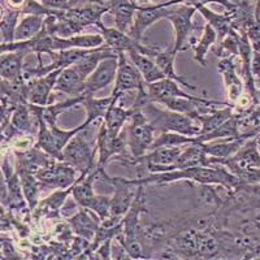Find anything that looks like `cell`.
Here are the masks:
<instances>
[{
	"mask_svg": "<svg viewBox=\"0 0 260 260\" xmlns=\"http://www.w3.org/2000/svg\"><path fill=\"white\" fill-rule=\"evenodd\" d=\"M176 181H192L201 185H219L231 194H236L247 185L240 178L228 171L221 164H212L207 167H191V168L173 169L161 173H150L148 176H139L137 178H125V182L132 186H146V185H162Z\"/></svg>",
	"mask_w": 260,
	"mask_h": 260,
	"instance_id": "cell-1",
	"label": "cell"
},
{
	"mask_svg": "<svg viewBox=\"0 0 260 260\" xmlns=\"http://www.w3.org/2000/svg\"><path fill=\"white\" fill-rule=\"evenodd\" d=\"M142 111L150 124L155 127L157 134L162 132H173L190 137L201 134V124L198 120L190 116L171 110H160L155 106L154 102L146 104Z\"/></svg>",
	"mask_w": 260,
	"mask_h": 260,
	"instance_id": "cell-2",
	"label": "cell"
},
{
	"mask_svg": "<svg viewBox=\"0 0 260 260\" xmlns=\"http://www.w3.org/2000/svg\"><path fill=\"white\" fill-rule=\"evenodd\" d=\"M129 121V125L125 130L126 146L129 148L130 157L138 159L150 151L157 133L155 127L146 118L142 110H134Z\"/></svg>",
	"mask_w": 260,
	"mask_h": 260,
	"instance_id": "cell-3",
	"label": "cell"
},
{
	"mask_svg": "<svg viewBox=\"0 0 260 260\" xmlns=\"http://www.w3.org/2000/svg\"><path fill=\"white\" fill-rule=\"evenodd\" d=\"M198 12L197 8L189 4H177L172 7L171 13L167 20L169 21L175 30V41H173V50L175 52H181L189 48L190 36H191L194 25H192V17Z\"/></svg>",
	"mask_w": 260,
	"mask_h": 260,
	"instance_id": "cell-4",
	"label": "cell"
},
{
	"mask_svg": "<svg viewBox=\"0 0 260 260\" xmlns=\"http://www.w3.org/2000/svg\"><path fill=\"white\" fill-rule=\"evenodd\" d=\"M98 148H92L81 133L76 134L62 150V161L68 162L77 169L78 173H90L96 167L94 161Z\"/></svg>",
	"mask_w": 260,
	"mask_h": 260,
	"instance_id": "cell-5",
	"label": "cell"
},
{
	"mask_svg": "<svg viewBox=\"0 0 260 260\" xmlns=\"http://www.w3.org/2000/svg\"><path fill=\"white\" fill-rule=\"evenodd\" d=\"M185 3V0H168L167 3L152 4V6H139L134 17L133 26L130 29L129 36L136 41L142 42L145 31L157 21L167 18L171 13L172 7Z\"/></svg>",
	"mask_w": 260,
	"mask_h": 260,
	"instance_id": "cell-6",
	"label": "cell"
},
{
	"mask_svg": "<svg viewBox=\"0 0 260 260\" xmlns=\"http://www.w3.org/2000/svg\"><path fill=\"white\" fill-rule=\"evenodd\" d=\"M77 169L62 160L52 159L36 176L42 186L51 189H68L77 181Z\"/></svg>",
	"mask_w": 260,
	"mask_h": 260,
	"instance_id": "cell-7",
	"label": "cell"
},
{
	"mask_svg": "<svg viewBox=\"0 0 260 260\" xmlns=\"http://www.w3.org/2000/svg\"><path fill=\"white\" fill-rule=\"evenodd\" d=\"M98 29L101 30V34L104 38V45H107L110 48H112L116 53H127L129 51H138L141 53H145L147 56H152L157 48L147 47L142 45V42L136 41L134 38L127 34V32L118 30L117 27H108L103 25V22L98 25Z\"/></svg>",
	"mask_w": 260,
	"mask_h": 260,
	"instance_id": "cell-8",
	"label": "cell"
},
{
	"mask_svg": "<svg viewBox=\"0 0 260 260\" xmlns=\"http://www.w3.org/2000/svg\"><path fill=\"white\" fill-rule=\"evenodd\" d=\"M125 147L126 146V137L125 132L118 137H111L107 132V127L104 125L103 120L99 126V132L96 136V148H98V161L96 168L101 171H106L107 164L111 161V159L115 156L124 155Z\"/></svg>",
	"mask_w": 260,
	"mask_h": 260,
	"instance_id": "cell-9",
	"label": "cell"
},
{
	"mask_svg": "<svg viewBox=\"0 0 260 260\" xmlns=\"http://www.w3.org/2000/svg\"><path fill=\"white\" fill-rule=\"evenodd\" d=\"M145 85L142 74L138 71L133 61L129 59L127 53H118V69L115 80V87L112 95L117 99L130 90H138Z\"/></svg>",
	"mask_w": 260,
	"mask_h": 260,
	"instance_id": "cell-10",
	"label": "cell"
},
{
	"mask_svg": "<svg viewBox=\"0 0 260 260\" xmlns=\"http://www.w3.org/2000/svg\"><path fill=\"white\" fill-rule=\"evenodd\" d=\"M62 69H57L38 78L27 81V101L37 106H47L52 103V91H55L57 78Z\"/></svg>",
	"mask_w": 260,
	"mask_h": 260,
	"instance_id": "cell-11",
	"label": "cell"
},
{
	"mask_svg": "<svg viewBox=\"0 0 260 260\" xmlns=\"http://www.w3.org/2000/svg\"><path fill=\"white\" fill-rule=\"evenodd\" d=\"M106 13H110V9L107 6L87 3L65 9L64 17L68 18L72 24L76 25L82 31L85 27L90 26V25L98 26L102 22L103 15Z\"/></svg>",
	"mask_w": 260,
	"mask_h": 260,
	"instance_id": "cell-12",
	"label": "cell"
},
{
	"mask_svg": "<svg viewBox=\"0 0 260 260\" xmlns=\"http://www.w3.org/2000/svg\"><path fill=\"white\" fill-rule=\"evenodd\" d=\"M118 69V55L113 57H107L99 62L95 71L86 80L85 95H94L104 87L110 86L116 80Z\"/></svg>",
	"mask_w": 260,
	"mask_h": 260,
	"instance_id": "cell-13",
	"label": "cell"
},
{
	"mask_svg": "<svg viewBox=\"0 0 260 260\" xmlns=\"http://www.w3.org/2000/svg\"><path fill=\"white\" fill-rule=\"evenodd\" d=\"M67 222L72 226L73 234L82 237L89 242L94 240L98 229L102 225L101 217L94 211L83 207H81V210L77 213H74L73 216L68 217Z\"/></svg>",
	"mask_w": 260,
	"mask_h": 260,
	"instance_id": "cell-14",
	"label": "cell"
},
{
	"mask_svg": "<svg viewBox=\"0 0 260 260\" xmlns=\"http://www.w3.org/2000/svg\"><path fill=\"white\" fill-rule=\"evenodd\" d=\"M234 59H236L234 56L225 57V59L220 60L219 65H217V71H219V73L222 76V80H224L228 101L231 102L232 104L236 103L243 92V82L240 76H238V73H237Z\"/></svg>",
	"mask_w": 260,
	"mask_h": 260,
	"instance_id": "cell-15",
	"label": "cell"
},
{
	"mask_svg": "<svg viewBox=\"0 0 260 260\" xmlns=\"http://www.w3.org/2000/svg\"><path fill=\"white\" fill-rule=\"evenodd\" d=\"M106 6L108 7L110 13L113 16L115 27L129 34L130 29L133 26L137 9L139 8L138 4L132 0H110Z\"/></svg>",
	"mask_w": 260,
	"mask_h": 260,
	"instance_id": "cell-16",
	"label": "cell"
},
{
	"mask_svg": "<svg viewBox=\"0 0 260 260\" xmlns=\"http://www.w3.org/2000/svg\"><path fill=\"white\" fill-rule=\"evenodd\" d=\"M30 53L27 50L4 52L0 55V76L2 80L12 81L18 80L24 76V60Z\"/></svg>",
	"mask_w": 260,
	"mask_h": 260,
	"instance_id": "cell-17",
	"label": "cell"
},
{
	"mask_svg": "<svg viewBox=\"0 0 260 260\" xmlns=\"http://www.w3.org/2000/svg\"><path fill=\"white\" fill-rule=\"evenodd\" d=\"M177 56V52H175L173 50V46L166 48V50H160L157 48L154 52V55L151 56V59H154V61L156 62V65L160 68V71L164 73L167 78H171V80L176 81L180 85H182L183 87H187L190 90H198V87L191 83L187 82L183 77H181L180 74L176 72L175 68V59Z\"/></svg>",
	"mask_w": 260,
	"mask_h": 260,
	"instance_id": "cell-18",
	"label": "cell"
},
{
	"mask_svg": "<svg viewBox=\"0 0 260 260\" xmlns=\"http://www.w3.org/2000/svg\"><path fill=\"white\" fill-rule=\"evenodd\" d=\"M76 183V182H74ZM74 185H72L68 189H56L52 194L48 195L47 198L39 201L38 206L36 208V215L45 216L47 219H56L61 216V208L64 206L65 201L73 191Z\"/></svg>",
	"mask_w": 260,
	"mask_h": 260,
	"instance_id": "cell-19",
	"label": "cell"
},
{
	"mask_svg": "<svg viewBox=\"0 0 260 260\" xmlns=\"http://www.w3.org/2000/svg\"><path fill=\"white\" fill-rule=\"evenodd\" d=\"M115 102H118V99L112 94L106 98H94V95H86L81 103L86 111V120L83 121V125L89 127L96 120H103L104 116L107 115V111L110 110V107Z\"/></svg>",
	"mask_w": 260,
	"mask_h": 260,
	"instance_id": "cell-20",
	"label": "cell"
},
{
	"mask_svg": "<svg viewBox=\"0 0 260 260\" xmlns=\"http://www.w3.org/2000/svg\"><path fill=\"white\" fill-rule=\"evenodd\" d=\"M85 82L86 81L71 65L68 68L62 69L61 73H60L56 86H55V91L67 94L71 98L82 96V95H85Z\"/></svg>",
	"mask_w": 260,
	"mask_h": 260,
	"instance_id": "cell-21",
	"label": "cell"
},
{
	"mask_svg": "<svg viewBox=\"0 0 260 260\" xmlns=\"http://www.w3.org/2000/svg\"><path fill=\"white\" fill-rule=\"evenodd\" d=\"M127 56H129V59L132 60L133 64L138 68V71L141 72L146 85L157 82V81L167 78L166 76H164V73L160 71V68L156 65V62L154 61V59H151L150 56H147L145 53H141L138 52V51H129V52H127Z\"/></svg>",
	"mask_w": 260,
	"mask_h": 260,
	"instance_id": "cell-22",
	"label": "cell"
},
{
	"mask_svg": "<svg viewBox=\"0 0 260 260\" xmlns=\"http://www.w3.org/2000/svg\"><path fill=\"white\" fill-rule=\"evenodd\" d=\"M207 166H210V161H208V155L204 151L203 143H190L182 147V151L175 164V169Z\"/></svg>",
	"mask_w": 260,
	"mask_h": 260,
	"instance_id": "cell-23",
	"label": "cell"
},
{
	"mask_svg": "<svg viewBox=\"0 0 260 260\" xmlns=\"http://www.w3.org/2000/svg\"><path fill=\"white\" fill-rule=\"evenodd\" d=\"M148 95H150L151 101L154 103H159L160 101L166 99V98H175V96H185L191 98V94L183 91L180 87V83L176 81L171 80V78H164L157 82L148 83L146 85Z\"/></svg>",
	"mask_w": 260,
	"mask_h": 260,
	"instance_id": "cell-24",
	"label": "cell"
},
{
	"mask_svg": "<svg viewBox=\"0 0 260 260\" xmlns=\"http://www.w3.org/2000/svg\"><path fill=\"white\" fill-rule=\"evenodd\" d=\"M134 110L130 107L127 110L118 106L117 102L112 103L110 110L107 111V115L104 116L103 122L107 127V132L111 137H118L122 133L125 124L130 120L133 115Z\"/></svg>",
	"mask_w": 260,
	"mask_h": 260,
	"instance_id": "cell-25",
	"label": "cell"
},
{
	"mask_svg": "<svg viewBox=\"0 0 260 260\" xmlns=\"http://www.w3.org/2000/svg\"><path fill=\"white\" fill-rule=\"evenodd\" d=\"M250 138H236V139H219V142L211 141L203 143L204 151L212 159H228L233 156L237 151L243 146V143Z\"/></svg>",
	"mask_w": 260,
	"mask_h": 260,
	"instance_id": "cell-26",
	"label": "cell"
},
{
	"mask_svg": "<svg viewBox=\"0 0 260 260\" xmlns=\"http://www.w3.org/2000/svg\"><path fill=\"white\" fill-rule=\"evenodd\" d=\"M197 11L203 16L206 22L215 30L219 42L222 41L233 30V27H232V15L229 12L216 13L213 12L212 9L208 8L207 6L199 7Z\"/></svg>",
	"mask_w": 260,
	"mask_h": 260,
	"instance_id": "cell-27",
	"label": "cell"
},
{
	"mask_svg": "<svg viewBox=\"0 0 260 260\" xmlns=\"http://www.w3.org/2000/svg\"><path fill=\"white\" fill-rule=\"evenodd\" d=\"M234 104H228V106H222L216 108V110L211 111L210 113H204V115H198L197 120L201 124V134H207L213 132L215 129L224 124L228 118H231L234 113ZM199 134V136H201Z\"/></svg>",
	"mask_w": 260,
	"mask_h": 260,
	"instance_id": "cell-28",
	"label": "cell"
},
{
	"mask_svg": "<svg viewBox=\"0 0 260 260\" xmlns=\"http://www.w3.org/2000/svg\"><path fill=\"white\" fill-rule=\"evenodd\" d=\"M46 16L22 15L15 32V41H30L45 27Z\"/></svg>",
	"mask_w": 260,
	"mask_h": 260,
	"instance_id": "cell-29",
	"label": "cell"
},
{
	"mask_svg": "<svg viewBox=\"0 0 260 260\" xmlns=\"http://www.w3.org/2000/svg\"><path fill=\"white\" fill-rule=\"evenodd\" d=\"M17 173L20 176L21 187H22V192L27 202L30 212H34L39 203V192H41L42 187L41 182L34 173L25 171H17Z\"/></svg>",
	"mask_w": 260,
	"mask_h": 260,
	"instance_id": "cell-30",
	"label": "cell"
},
{
	"mask_svg": "<svg viewBox=\"0 0 260 260\" xmlns=\"http://www.w3.org/2000/svg\"><path fill=\"white\" fill-rule=\"evenodd\" d=\"M216 42H217V34H216V31L210 25L206 24L199 41L192 46V50H194V60L201 67H203V68L207 67L206 57H207L208 51L212 48V46L216 45Z\"/></svg>",
	"mask_w": 260,
	"mask_h": 260,
	"instance_id": "cell-31",
	"label": "cell"
},
{
	"mask_svg": "<svg viewBox=\"0 0 260 260\" xmlns=\"http://www.w3.org/2000/svg\"><path fill=\"white\" fill-rule=\"evenodd\" d=\"M86 95L82 96H76V98H69L67 101L60 102V103H50L47 106H37L39 112L42 113V116L45 117V120L47 121L48 125L57 124V118L61 115L64 111L69 110L72 107L78 106V104L82 103V101L85 99Z\"/></svg>",
	"mask_w": 260,
	"mask_h": 260,
	"instance_id": "cell-32",
	"label": "cell"
},
{
	"mask_svg": "<svg viewBox=\"0 0 260 260\" xmlns=\"http://www.w3.org/2000/svg\"><path fill=\"white\" fill-rule=\"evenodd\" d=\"M32 112L29 103H21L15 108L9 124L12 125L21 136H30L32 132Z\"/></svg>",
	"mask_w": 260,
	"mask_h": 260,
	"instance_id": "cell-33",
	"label": "cell"
},
{
	"mask_svg": "<svg viewBox=\"0 0 260 260\" xmlns=\"http://www.w3.org/2000/svg\"><path fill=\"white\" fill-rule=\"evenodd\" d=\"M20 11H12L3 7L2 21H0V31H2V43H11L15 41V32L21 17Z\"/></svg>",
	"mask_w": 260,
	"mask_h": 260,
	"instance_id": "cell-34",
	"label": "cell"
},
{
	"mask_svg": "<svg viewBox=\"0 0 260 260\" xmlns=\"http://www.w3.org/2000/svg\"><path fill=\"white\" fill-rule=\"evenodd\" d=\"M190 143H199L197 141V137L185 136V134L173 133V132H162V133L156 134V138L151 146L150 151L159 147H181Z\"/></svg>",
	"mask_w": 260,
	"mask_h": 260,
	"instance_id": "cell-35",
	"label": "cell"
},
{
	"mask_svg": "<svg viewBox=\"0 0 260 260\" xmlns=\"http://www.w3.org/2000/svg\"><path fill=\"white\" fill-rule=\"evenodd\" d=\"M213 53L220 59L240 56V32L234 29L232 30L222 41L219 42V46L213 48Z\"/></svg>",
	"mask_w": 260,
	"mask_h": 260,
	"instance_id": "cell-36",
	"label": "cell"
},
{
	"mask_svg": "<svg viewBox=\"0 0 260 260\" xmlns=\"http://www.w3.org/2000/svg\"><path fill=\"white\" fill-rule=\"evenodd\" d=\"M50 127H51V132H52L53 134V138H55V141H56L57 147H59L61 151L64 150L65 146L68 145L69 141H71L76 134L81 133V132L87 129V127L83 125V122L81 125H78V126L74 127V129H71V130L61 129V127L57 126V124L50 125Z\"/></svg>",
	"mask_w": 260,
	"mask_h": 260,
	"instance_id": "cell-37",
	"label": "cell"
},
{
	"mask_svg": "<svg viewBox=\"0 0 260 260\" xmlns=\"http://www.w3.org/2000/svg\"><path fill=\"white\" fill-rule=\"evenodd\" d=\"M111 199H112V197H110V195H95L91 204H90L89 208L101 217L102 222L106 221L110 217Z\"/></svg>",
	"mask_w": 260,
	"mask_h": 260,
	"instance_id": "cell-38",
	"label": "cell"
},
{
	"mask_svg": "<svg viewBox=\"0 0 260 260\" xmlns=\"http://www.w3.org/2000/svg\"><path fill=\"white\" fill-rule=\"evenodd\" d=\"M220 4V6H222L225 8V11L229 13L234 12L237 9V6L233 3V2H231V0H186L185 2V4H189V6H192L195 7V8L198 9L199 7H206L208 6V4Z\"/></svg>",
	"mask_w": 260,
	"mask_h": 260,
	"instance_id": "cell-39",
	"label": "cell"
},
{
	"mask_svg": "<svg viewBox=\"0 0 260 260\" xmlns=\"http://www.w3.org/2000/svg\"><path fill=\"white\" fill-rule=\"evenodd\" d=\"M112 243L113 240H108L102 243L99 247L92 252L91 259H111L112 257Z\"/></svg>",
	"mask_w": 260,
	"mask_h": 260,
	"instance_id": "cell-40",
	"label": "cell"
},
{
	"mask_svg": "<svg viewBox=\"0 0 260 260\" xmlns=\"http://www.w3.org/2000/svg\"><path fill=\"white\" fill-rule=\"evenodd\" d=\"M2 257L3 259H20L21 255L17 254V251L13 247L11 241H7L4 236L2 237Z\"/></svg>",
	"mask_w": 260,
	"mask_h": 260,
	"instance_id": "cell-41",
	"label": "cell"
},
{
	"mask_svg": "<svg viewBox=\"0 0 260 260\" xmlns=\"http://www.w3.org/2000/svg\"><path fill=\"white\" fill-rule=\"evenodd\" d=\"M38 2L53 11H65L71 7V0H38Z\"/></svg>",
	"mask_w": 260,
	"mask_h": 260,
	"instance_id": "cell-42",
	"label": "cell"
},
{
	"mask_svg": "<svg viewBox=\"0 0 260 260\" xmlns=\"http://www.w3.org/2000/svg\"><path fill=\"white\" fill-rule=\"evenodd\" d=\"M251 69L255 81H260V51H254V52H252Z\"/></svg>",
	"mask_w": 260,
	"mask_h": 260,
	"instance_id": "cell-43",
	"label": "cell"
},
{
	"mask_svg": "<svg viewBox=\"0 0 260 260\" xmlns=\"http://www.w3.org/2000/svg\"><path fill=\"white\" fill-rule=\"evenodd\" d=\"M6 2V7L8 9H12V11H22L26 4L27 0H4Z\"/></svg>",
	"mask_w": 260,
	"mask_h": 260,
	"instance_id": "cell-44",
	"label": "cell"
},
{
	"mask_svg": "<svg viewBox=\"0 0 260 260\" xmlns=\"http://www.w3.org/2000/svg\"><path fill=\"white\" fill-rule=\"evenodd\" d=\"M252 13H254V21L257 26H260V0H255L254 8H252Z\"/></svg>",
	"mask_w": 260,
	"mask_h": 260,
	"instance_id": "cell-45",
	"label": "cell"
},
{
	"mask_svg": "<svg viewBox=\"0 0 260 260\" xmlns=\"http://www.w3.org/2000/svg\"><path fill=\"white\" fill-rule=\"evenodd\" d=\"M138 6H152V4H161L167 3L168 0H132Z\"/></svg>",
	"mask_w": 260,
	"mask_h": 260,
	"instance_id": "cell-46",
	"label": "cell"
},
{
	"mask_svg": "<svg viewBox=\"0 0 260 260\" xmlns=\"http://www.w3.org/2000/svg\"><path fill=\"white\" fill-rule=\"evenodd\" d=\"M256 146H257V150H259V154H260V134L256 137Z\"/></svg>",
	"mask_w": 260,
	"mask_h": 260,
	"instance_id": "cell-47",
	"label": "cell"
},
{
	"mask_svg": "<svg viewBox=\"0 0 260 260\" xmlns=\"http://www.w3.org/2000/svg\"><path fill=\"white\" fill-rule=\"evenodd\" d=\"M257 102H259V104H260V89L257 90Z\"/></svg>",
	"mask_w": 260,
	"mask_h": 260,
	"instance_id": "cell-48",
	"label": "cell"
},
{
	"mask_svg": "<svg viewBox=\"0 0 260 260\" xmlns=\"http://www.w3.org/2000/svg\"><path fill=\"white\" fill-rule=\"evenodd\" d=\"M245 2H250V3H251V2H252V0H245Z\"/></svg>",
	"mask_w": 260,
	"mask_h": 260,
	"instance_id": "cell-49",
	"label": "cell"
},
{
	"mask_svg": "<svg viewBox=\"0 0 260 260\" xmlns=\"http://www.w3.org/2000/svg\"><path fill=\"white\" fill-rule=\"evenodd\" d=\"M185 2H186V0H185Z\"/></svg>",
	"mask_w": 260,
	"mask_h": 260,
	"instance_id": "cell-50",
	"label": "cell"
}]
</instances>
